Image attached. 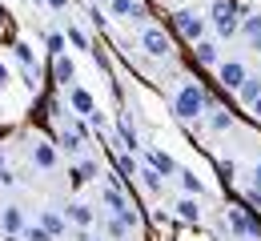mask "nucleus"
<instances>
[{
  "instance_id": "c9c22d12",
  "label": "nucleus",
  "mask_w": 261,
  "mask_h": 241,
  "mask_svg": "<svg viewBox=\"0 0 261 241\" xmlns=\"http://www.w3.org/2000/svg\"><path fill=\"white\" fill-rule=\"evenodd\" d=\"M0 173H4V157H0Z\"/></svg>"
},
{
  "instance_id": "f704fd0d",
  "label": "nucleus",
  "mask_w": 261,
  "mask_h": 241,
  "mask_svg": "<svg viewBox=\"0 0 261 241\" xmlns=\"http://www.w3.org/2000/svg\"><path fill=\"white\" fill-rule=\"evenodd\" d=\"M249 109H253V117H257V121H261V97H257V101H253V104H249Z\"/></svg>"
},
{
  "instance_id": "bb28decb",
  "label": "nucleus",
  "mask_w": 261,
  "mask_h": 241,
  "mask_svg": "<svg viewBox=\"0 0 261 241\" xmlns=\"http://www.w3.org/2000/svg\"><path fill=\"white\" fill-rule=\"evenodd\" d=\"M12 48H16V61H20V65H24V69H29V72H33V65H36L33 48H29V44H12Z\"/></svg>"
},
{
  "instance_id": "f8f14e48",
  "label": "nucleus",
  "mask_w": 261,
  "mask_h": 241,
  "mask_svg": "<svg viewBox=\"0 0 261 241\" xmlns=\"http://www.w3.org/2000/svg\"><path fill=\"white\" fill-rule=\"evenodd\" d=\"M68 221H72L76 229H89V225L97 221V213H93V205H85V201H76V205H68Z\"/></svg>"
},
{
  "instance_id": "c756f323",
  "label": "nucleus",
  "mask_w": 261,
  "mask_h": 241,
  "mask_svg": "<svg viewBox=\"0 0 261 241\" xmlns=\"http://www.w3.org/2000/svg\"><path fill=\"white\" fill-rule=\"evenodd\" d=\"M68 44L72 48H89V36L81 33V29H68Z\"/></svg>"
},
{
  "instance_id": "473e14b6",
  "label": "nucleus",
  "mask_w": 261,
  "mask_h": 241,
  "mask_svg": "<svg viewBox=\"0 0 261 241\" xmlns=\"http://www.w3.org/2000/svg\"><path fill=\"white\" fill-rule=\"evenodd\" d=\"M253 185H257V189H261V161H257V165H253Z\"/></svg>"
},
{
  "instance_id": "4c0bfd02",
  "label": "nucleus",
  "mask_w": 261,
  "mask_h": 241,
  "mask_svg": "<svg viewBox=\"0 0 261 241\" xmlns=\"http://www.w3.org/2000/svg\"><path fill=\"white\" fill-rule=\"evenodd\" d=\"M89 241H97V237H89Z\"/></svg>"
},
{
  "instance_id": "9b49d317",
  "label": "nucleus",
  "mask_w": 261,
  "mask_h": 241,
  "mask_svg": "<svg viewBox=\"0 0 261 241\" xmlns=\"http://www.w3.org/2000/svg\"><path fill=\"white\" fill-rule=\"evenodd\" d=\"M173 209H177V217H181L185 225H201V205L193 201V193H185V197H181Z\"/></svg>"
},
{
  "instance_id": "412c9836",
  "label": "nucleus",
  "mask_w": 261,
  "mask_h": 241,
  "mask_svg": "<svg viewBox=\"0 0 261 241\" xmlns=\"http://www.w3.org/2000/svg\"><path fill=\"white\" fill-rule=\"evenodd\" d=\"M177 177H181V189H185V193H193V197H201V193H205V185H201V177H197V173L177 169Z\"/></svg>"
},
{
  "instance_id": "c85d7f7f",
  "label": "nucleus",
  "mask_w": 261,
  "mask_h": 241,
  "mask_svg": "<svg viewBox=\"0 0 261 241\" xmlns=\"http://www.w3.org/2000/svg\"><path fill=\"white\" fill-rule=\"evenodd\" d=\"M44 44H48V52H53V57H57V52H65L68 36H61V33H48V36H44Z\"/></svg>"
},
{
  "instance_id": "6e6552de",
  "label": "nucleus",
  "mask_w": 261,
  "mask_h": 241,
  "mask_svg": "<svg viewBox=\"0 0 261 241\" xmlns=\"http://www.w3.org/2000/svg\"><path fill=\"white\" fill-rule=\"evenodd\" d=\"M109 12L113 16H125V20H141L145 16V4L141 0H109Z\"/></svg>"
},
{
  "instance_id": "4468645a",
  "label": "nucleus",
  "mask_w": 261,
  "mask_h": 241,
  "mask_svg": "<svg viewBox=\"0 0 261 241\" xmlns=\"http://www.w3.org/2000/svg\"><path fill=\"white\" fill-rule=\"evenodd\" d=\"M53 76H57V85H68V81L76 76V69H72V61H68L65 52H57V57H53Z\"/></svg>"
},
{
  "instance_id": "20e7f679",
  "label": "nucleus",
  "mask_w": 261,
  "mask_h": 241,
  "mask_svg": "<svg viewBox=\"0 0 261 241\" xmlns=\"http://www.w3.org/2000/svg\"><path fill=\"white\" fill-rule=\"evenodd\" d=\"M141 48H145L149 57H169V52H173L165 29H145V33H141Z\"/></svg>"
},
{
  "instance_id": "1a4fd4ad",
  "label": "nucleus",
  "mask_w": 261,
  "mask_h": 241,
  "mask_svg": "<svg viewBox=\"0 0 261 241\" xmlns=\"http://www.w3.org/2000/svg\"><path fill=\"white\" fill-rule=\"evenodd\" d=\"M33 165L36 169H57V149H53V145H48V141H36L33 145Z\"/></svg>"
},
{
  "instance_id": "7ed1b4c3",
  "label": "nucleus",
  "mask_w": 261,
  "mask_h": 241,
  "mask_svg": "<svg viewBox=\"0 0 261 241\" xmlns=\"http://www.w3.org/2000/svg\"><path fill=\"white\" fill-rule=\"evenodd\" d=\"M213 24H217V33L221 36H233L241 29V20H237V4L233 0H217L213 4Z\"/></svg>"
},
{
  "instance_id": "dca6fc26",
  "label": "nucleus",
  "mask_w": 261,
  "mask_h": 241,
  "mask_svg": "<svg viewBox=\"0 0 261 241\" xmlns=\"http://www.w3.org/2000/svg\"><path fill=\"white\" fill-rule=\"evenodd\" d=\"M149 165H153L157 173H165V177H173V173H177V161H173L165 149H153V153H149Z\"/></svg>"
},
{
  "instance_id": "e433bc0d",
  "label": "nucleus",
  "mask_w": 261,
  "mask_h": 241,
  "mask_svg": "<svg viewBox=\"0 0 261 241\" xmlns=\"http://www.w3.org/2000/svg\"><path fill=\"white\" fill-rule=\"evenodd\" d=\"M97 4H105V8H109V0H97Z\"/></svg>"
},
{
  "instance_id": "4be33fe9",
  "label": "nucleus",
  "mask_w": 261,
  "mask_h": 241,
  "mask_svg": "<svg viewBox=\"0 0 261 241\" xmlns=\"http://www.w3.org/2000/svg\"><path fill=\"white\" fill-rule=\"evenodd\" d=\"M209 129H213V133H229V129H233V113H225V109H213Z\"/></svg>"
},
{
  "instance_id": "f03ea898",
  "label": "nucleus",
  "mask_w": 261,
  "mask_h": 241,
  "mask_svg": "<svg viewBox=\"0 0 261 241\" xmlns=\"http://www.w3.org/2000/svg\"><path fill=\"white\" fill-rule=\"evenodd\" d=\"M173 29H177L181 40L197 44V40H205V16H197V12H189V8H181V12L173 16Z\"/></svg>"
},
{
  "instance_id": "ddd939ff",
  "label": "nucleus",
  "mask_w": 261,
  "mask_h": 241,
  "mask_svg": "<svg viewBox=\"0 0 261 241\" xmlns=\"http://www.w3.org/2000/svg\"><path fill=\"white\" fill-rule=\"evenodd\" d=\"M40 225H44V229H48L53 237H65V229H68V217H61L57 209H44V213H40Z\"/></svg>"
},
{
  "instance_id": "423d86ee",
  "label": "nucleus",
  "mask_w": 261,
  "mask_h": 241,
  "mask_svg": "<svg viewBox=\"0 0 261 241\" xmlns=\"http://www.w3.org/2000/svg\"><path fill=\"white\" fill-rule=\"evenodd\" d=\"M68 104H72V113H76V117H89V113H97L93 93H89V89H81V85H72V89H68Z\"/></svg>"
},
{
  "instance_id": "0eeeda50",
  "label": "nucleus",
  "mask_w": 261,
  "mask_h": 241,
  "mask_svg": "<svg viewBox=\"0 0 261 241\" xmlns=\"http://www.w3.org/2000/svg\"><path fill=\"white\" fill-rule=\"evenodd\" d=\"M0 229H4V233H24V229H29L20 205H4V213H0Z\"/></svg>"
},
{
  "instance_id": "a878e982",
  "label": "nucleus",
  "mask_w": 261,
  "mask_h": 241,
  "mask_svg": "<svg viewBox=\"0 0 261 241\" xmlns=\"http://www.w3.org/2000/svg\"><path fill=\"white\" fill-rule=\"evenodd\" d=\"M117 173H121V177H125V181H133V177H137V161H133V157H117Z\"/></svg>"
},
{
  "instance_id": "b1692460",
  "label": "nucleus",
  "mask_w": 261,
  "mask_h": 241,
  "mask_svg": "<svg viewBox=\"0 0 261 241\" xmlns=\"http://www.w3.org/2000/svg\"><path fill=\"white\" fill-rule=\"evenodd\" d=\"M100 197H105V205L113 209V213H121V209H129V205H125V197H121V189H113V185H109V189H105Z\"/></svg>"
},
{
  "instance_id": "9d476101",
  "label": "nucleus",
  "mask_w": 261,
  "mask_h": 241,
  "mask_svg": "<svg viewBox=\"0 0 261 241\" xmlns=\"http://www.w3.org/2000/svg\"><path fill=\"white\" fill-rule=\"evenodd\" d=\"M225 225L237 233V237H257V225H249L241 209H229V213H225Z\"/></svg>"
},
{
  "instance_id": "cd10ccee",
  "label": "nucleus",
  "mask_w": 261,
  "mask_h": 241,
  "mask_svg": "<svg viewBox=\"0 0 261 241\" xmlns=\"http://www.w3.org/2000/svg\"><path fill=\"white\" fill-rule=\"evenodd\" d=\"M24 241H57V237H53L44 225H29V229H24Z\"/></svg>"
},
{
  "instance_id": "2eb2a0df",
  "label": "nucleus",
  "mask_w": 261,
  "mask_h": 241,
  "mask_svg": "<svg viewBox=\"0 0 261 241\" xmlns=\"http://www.w3.org/2000/svg\"><path fill=\"white\" fill-rule=\"evenodd\" d=\"M241 33H245V40H249V48H257V52H261V12L241 20Z\"/></svg>"
},
{
  "instance_id": "aec40b11",
  "label": "nucleus",
  "mask_w": 261,
  "mask_h": 241,
  "mask_svg": "<svg viewBox=\"0 0 261 241\" xmlns=\"http://www.w3.org/2000/svg\"><path fill=\"white\" fill-rule=\"evenodd\" d=\"M97 161H81V165H76V169L68 173V181H72V185H85V181H93V177H97Z\"/></svg>"
},
{
  "instance_id": "39448f33",
  "label": "nucleus",
  "mask_w": 261,
  "mask_h": 241,
  "mask_svg": "<svg viewBox=\"0 0 261 241\" xmlns=\"http://www.w3.org/2000/svg\"><path fill=\"white\" fill-rule=\"evenodd\" d=\"M249 72H245V65L241 61H225V65H217V81H221V89H241V81H245Z\"/></svg>"
},
{
  "instance_id": "5701e85b",
  "label": "nucleus",
  "mask_w": 261,
  "mask_h": 241,
  "mask_svg": "<svg viewBox=\"0 0 261 241\" xmlns=\"http://www.w3.org/2000/svg\"><path fill=\"white\" fill-rule=\"evenodd\" d=\"M81 137H85V125H72V129L61 133V145H65L68 153H76V149H81Z\"/></svg>"
},
{
  "instance_id": "72a5a7b5",
  "label": "nucleus",
  "mask_w": 261,
  "mask_h": 241,
  "mask_svg": "<svg viewBox=\"0 0 261 241\" xmlns=\"http://www.w3.org/2000/svg\"><path fill=\"white\" fill-rule=\"evenodd\" d=\"M4 85H8V69L0 65V93H4Z\"/></svg>"
},
{
  "instance_id": "f257e3e1",
  "label": "nucleus",
  "mask_w": 261,
  "mask_h": 241,
  "mask_svg": "<svg viewBox=\"0 0 261 241\" xmlns=\"http://www.w3.org/2000/svg\"><path fill=\"white\" fill-rule=\"evenodd\" d=\"M209 109V93L197 85V81H185L181 89H177V101H173V113L181 117V121H193Z\"/></svg>"
},
{
  "instance_id": "393cba45",
  "label": "nucleus",
  "mask_w": 261,
  "mask_h": 241,
  "mask_svg": "<svg viewBox=\"0 0 261 241\" xmlns=\"http://www.w3.org/2000/svg\"><path fill=\"white\" fill-rule=\"evenodd\" d=\"M121 141H125L129 149H137V145H141V141H137V129H133L129 117H121Z\"/></svg>"
},
{
  "instance_id": "6ab92c4d",
  "label": "nucleus",
  "mask_w": 261,
  "mask_h": 241,
  "mask_svg": "<svg viewBox=\"0 0 261 241\" xmlns=\"http://www.w3.org/2000/svg\"><path fill=\"white\" fill-rule=\"evenodd\" d=\"M137 177H141V185H145L149 193H161V185H165V173H157L153 165H145V169L137 173Z\"/></svg>"
},
{
  "instance_id": "a211bd4d",
  "label": "nucleus",
  "mask_w": 261,
  "mask_h": 241,
  "mask_svg": "<svg viewBox=\"0 0 261 241\" xmlns=\"http://www.w3.org/2000/svg\"><path fill=\"white\" fill-rule=\"evenodd\" d=\"M237 97H241V104H253L261 97V76H245L241 89H237Z\"/></svg>"
},
{
  "instance_id": "f3484780",
  "label": "nucleus",
  "mask_w": 261,
  "mask_h": 241,
  "mask_svg": "<svg viewBox=\"0 0 261 241\" xmlns=\"http://www.w3.org/2000/svg\"><path fill=\"white\" fill-rule=\"evenodd\" d=\"M193 57H197V65H221L213 40H197V44H193Z\"/></svg>"
},
{
  "instance_id": "2f4dec72",
  "label": "nucleus",
  "mask_w": 261,
  "mask_h": 241,
  "mask_svg": "<svg viewBox=\"0 0 261 241\" xmlns=\"http://www.w3.org/2000/svg\"><path fill=\"white\" fill-rule=\"evenodd\" d=\"M44 4H48V8H57V12H61V8H68V0H44Z\"/></svg>"
},
{
  "instance_id": "7c9ffc66",
  "label": "nucleus",
  "mask_w": 261,
  "mask_h": 241,
  "mask_svg": "<svg viewBox=\"0 0 261 241\" xmlns=\"http://www.w3.org/2000/svg\"><path fill=\"white\" fill-rule=\"evenodd\" d=\"M233 173H237V165H233V161H225V165H221V177H225V181H233Z\"/></svg>"
}]
</instances>
